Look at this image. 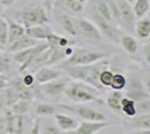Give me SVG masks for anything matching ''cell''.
Returning a JSON list of instances; mask_svg holds the SVG:
<instances>
[{
  "mask_svg": "<svg viewBox=\"0 0 150 134\" xmlns=\"http://www.w3.org/2000/svg\"><path fill=\"white\" fill-rule=\"evenodd\" d=\"M65 95L67 96L69 101H72L75 104L80 103H99L103 104V101L99 98L98 89L90 86L83 82H72L69 84V86L65 89Z\"/></svg>",
  "mask_w": 150,
  "mask_h": 134,
  "instance_id": "1",
  "label": "cell"
},
{
  "mask_svg": "<svg viewBox=\"0 0 150 134\" xmlns=\"http://www.w3.org/2000/svg\"><path fill=\"white\" fill-rule=\"evenodd\" d=\"M15 21L23 25L26 29L35 26L46 25L48 16L45 8L40 6H29L15 13Z\"/></svg>",
  "mask_w": 150,
  "mask_h": 134,
  "instance_id": "2",
  "label": "cell"
},
{
  "mask_svg": "<svg viewBox=\"0 0 150 134\" xmlns=\"http://www.w3.org/2000/svg\"><path fill=\"white\" fill-rule=\"evenodd\" d=\"M106 57H108V55L104 53L91 51L88 49H74V53L72 54V56L65 60V63L62 65V67L66 68V67H72V66L93 65Z\"/></svg>",
  "mask_w": 150,
  "mask_h": 134,
  "instance_id": "3",
  "label": "cell"
},
{
  "mask_svg": "<svg viewBox=\"0 0 150 134\" xmlns=\"http://www.w3.org/2000/svg\"><path fill=\"white\" fill-rule=\"evenodd\" d=\"M59 107L67 109L69 112L76 114L82 120L88 122H108L106 116L98 109L88 107L85 105H66V104H59Z\"/></svg>",
  "mask_w": 150,
  "mask_h": 134,
  "instance_id": "4",
  "label": "cell"
},
{
  "mask_svg": "<svg viewBox=\"0 0 150 134\" xmlns=\"http://www.w3.org/2000/svg\"><path fill=\"white\" fill-rule=\"evenodd\" d=\"M47 48H48L47 44H38L31 48L15 53L13 58H15L16 63L19 65V73H24L25 70L28 69L30 64L33 63V60L36 58V56Z\"/></svg>",
  "mask_w": 150,
  "mask_h": 134,
  "instance_id": "5",
  "label": "cell"
},
{
  "mask_svg": "<svg viewBox=\"0 0 150 134\" xmlns=\"http://www.w3.org/2000/svg\"><path fill=\"white\" fill-rule=\"evenodd\" d=\"M118 6V21L121 22V25L127 30L133 32L134 26H136V16L133 13L132 7L129 2L125 0H115Z\"/></svg>",
  "mask_w": 150,
  "mask_h": 134,
  "instance_id": "6",
  "label": "cell"
},
{
  "mask_svg": "<svg viewBox=\"0 0 150 134\" xmlns=\"http://www.w3.org/2000/svg\"><path fill=\"white\" fill-rule=\"evenodd\" d=\"M75 25H76L77 35H82L86 38L93 39V40L102 39V34L92 21L88 19H75Z\"/></svg>",
  "mask_w": 150,
  "mask_h": 134,
  "instance_id": "7",
  "label": "cell"
},
{
  "mask_svg": "<svg viewBox=\"0 0 150 134\" xmlns=\"http://www.w3.org/2000/svg\"><path fill=\"white\" fill-rule=\"evenodd\" d=\"M69 81L66 78H57V79L52 81L50 83L43 84L42 91L50 98L58 100L65 93V89L69 86Z\"/></svg>",
  "mask_w": 150,
  "mask_h": 134,
  "instance_id": "8",
  "label": "cell"
},
{
  "mask_svg": "<svg viewBox=\"0 0 150 134\" xmlns=\"http://www.w3.org/2000/svg\"><path fill=\"white\" fill-rule=\"evenodd\" d=\"M113 123L110 122H88L83 121L79 123L77 128L72 131L64 132V134H96L102 131L103 128L112 125Z\"/></svg>",
  "mask_w": 150,
  "mask_h": 134,
  "instance_id": "9",
  "label": "cell"
},
{
  "mask_svg": "<svg viewBox=\"0 0 150 134\" xmlns=\"http://www.w3.org/2000/svg\"><path fill=\"white\" fill-rule=\"evenodd\" d=\"M54 15H55V19L57 20L58 25L62 27L63 30H65L67 34L72 35V36H76L77 35L74 17L69 16V13H66L62 9H56Z\"/></svg>",
  "mask_w": 150,
  "mask_h": 134,
  "instance_id": "10",
  "label": "cell"
},
{
  "mask_svg": "<svg viewBox=\"0 0 150 134\" xmlns=\"http://www.w3.org/2000/svg\"><path fill=\"white\" fill-rule=\"evenodd\" d=\"M94 22H95V26L98 27V29L100 30L102 35L106 36L109 39H111L113 43H119L120 38L119 36H118V32L113 28L111 22H109L105 19H103L96 13L94 15Z\"/></svg>",
  "mask_w": 150,
  "mask_h": 134,
  "instance_id": "11",
  "label": "cell"
},
{
  "mask_svg": "<svg viewBox=\"0 0 150 134\" xmlns=\"http://www.w3.org/2000/svg\"><path fill=\"white\" fill-rule=\"evenodd\" d=\"M108 64H109L108 60H104V62H102V63H95V64L91 65L90 73H88V79H86L85 84H88L90 86L96 88L98 91L104 88L103 86H101L99 77H100L101 72L103 69H105V68H108Z\"/></svg>",
  "mask_w": 150,
  "mask_h": 134,
  "instance_id": "12",
  "label": "cell"
},
{
  "mask_svg": "<svg viewBox=\"0 0 150 134\" xmlns=\"http://www.w3.org/2000/svg\"><path fill=\"white\" fill-rule=\"evenodd\" d=\"M34 76H35L36 83L43 85V84L50 83L52 81H55L57 78H59L61 73L54 68H50L48 66H44V67H40Z\"/></svg>",
  "mask_w": 150,
  "mask_h": 134,
  "instance_id": "13",
  "label": "cell"
},
{
  "mask_svg": "<svg viewBox=\"0 0 150 134\" xmlns=\"http://www.w3.org/2000/svg\"><path fill=\"white\" fill-rule=\"evenodd\" d=\"M38 45V41L35 40V39L30 38L29 36L27 35H24L21 36L19 39H17L16 41H13V44L8 45V51L10 53H18V51H25V49H28V48H31L34 46Z\"/></svg>",
  "mask_w": 150,
  "mask_h": 134,
  "instance_id": "14",
  "label": "cell"
},
{
  "mask_svg": "<svg viewBox=\"0 0 150 134\" xmlns=\"http://www.w3.org/2000/svg\"><path fill=\"white\" fill-rule=\"evenodd\" d=\"M8 22V41L7 45L13 44V41H16L21 36H24L26 34V28L23 25H20L19 22L11 19H7Z\"/></svg>",
  "mask_w": 150,
  "mask_h": 134,
  "instance_id": "15",
  "label": "cell"
},
{
  "mask_svg": "<svg viewBox=\"0 0 150 134\" xmlns=\"http://www.w3.org/2000/svg\"><path fill=\"white\" fill-rule=\"evenodd\" d=\"M52 32V28L46 25H40V26H35V27H30L26 29V35L29 36L30 38L35 39V40H46L48 38Z\"/></svg>",
  "mask_w": 150,
  "mask_h": 134,
  "instance_id": "16",
  "label": "cell"
},
{
  "mask_svg": "<svg viewBox=\"0 0 150 134\" xmlns=\"http://www.w3.org/2000/svg\"><path fill=\"white\" fill-rule=\"evenodd\" d=\"M55 120H56L57 126L59 128L61 131H64V132L75 130L79 125V122L76 119L69 116V115L63 114V113H56Z\"/></svg>",
  "mask_w": 150,
  "mask_h": 134,
  "instance_id": "17",
  "label": "cell"
},
{
  "mask_svg": "<svg viewBox=\"0 0 150 134\" xmlns=\"http://www.w3.org/2000/svg\"><path fill=\"white\" fill-rule=\"evenodd\" d=\"M91 65L88 66H72V67H66L65 70L67 72L69 76L74 78L76 82H83L85 83L88 79V73H90Z\"/></svg>",
  "mask_w": 150,
  "mask_h": 134,
  "instance_id": "18",
  "label": "cell"
},
{
  "mask_svg": "<svg viewBox=\"0 0 150 134\" xmlns=\"http://www.w3.org/2000/svg\"><path fill=\"white\" fill-rule=\"evenodd\" d=\"M120 111H121V115H125L129 119H133L138 114L136 102L125 95L120 101Z\"/></svg>",
  "mask_w": 150,
  "mask_h": 134,
  "instance_id": "19",
  "label": "cell"
},
{
  "mask_svg": "<svg viewBox=\"0 0 150 134\" xmlns=\"http://www.w3.org/2000/svg\"><path fill=\"white\" fill-rule=\"evenodd\" d=\"M134 32L139 39L150 38V18L144 17L139 19L134 26Z\"/></svg>",
  "mask_w": 150,
  "mask_h": 134,
  "instance_id": "20",
  "label": "cell"
},
{
  "mask_svg": "<svg viewBox=\"0 0 150 134\" xmlns=\"http://www.w3.org/2000/svg\"><path fill=\"white\" fill-rule=\"evenodd\" d=\"M125 96V93H122V91H113L112 93H110V95L106 98V105L110 109H112L113 113L117 115H121L120 111V101L121 98Z\"/></svg>",
  "mask_w": 150,
  "mask_h": 134,
  "instance_id": "21",
  "label": "cell"
},
{
  "mask_svg": "<svg viewBox=\"0 0 150 134\" xmlns=\"http://www.w3.org/2000/svg\"><path fill=\"white\" fill-rule=\"evenodd\" d=\"M119 43L121 44L125 53L129 54V55H134L138 51V41L132 36H129V35L122 36L120 38Z\"/></svg>",
  "mask_w": 150,
  "mask_h": 134,
  "instance_id": "22",
  "label": "cell"
},
{
  "mask_svg": "<svg viewBox=\"0 0 150 134\" xmlns=\"http://www.w3.org/2000/svg\"><path fill=\"white\" fill-rule=\"evenodd\" d=\"M130 126L136 130H150V113L134 116L130 121Z\"/></svg>",
  "mask_w": 150,
  "mask_h": 134,
  "instance_id": "23",
  "label": "cell"
},
{
  "mask_svg": "<svg viewBox=\"0 0 150 134\" xmlns=\"http://www.w3.org/2000/svg\"><path fill=\"white\" fill-rule=\"evenodd\" d=\"M95 13L109 22H111V20L113 19L106 0H95Z\"/></svg>",
  "mask_w": 150,
  "mask_h": 134,
  "instance_id": "24",
  "label": "cell"
},
{
  "mask_svg": "<svg viewBox=\"0 0 150 134\" xmlns=\"http://www.w3.org/2000/svg\"><path fill=\"white\" fill-rule=\"evenodd\" d=\"M47 45L50 48H66L69 46V40L65 37H62L59 35H56L55 32H52L48 38L46 39Z\"/></svg>",
  "mask_w": 150,
  "mask_h": 134,
  "instance_id": "25",
  "label": "cell"
},
{
  "mask_svg": "<svg viewBox=\"0 0 150 134\" xmlns=\"http://www.w3.org/2000/svg\"><path fill=\"white\" fill-rule=\"evenodd\" d=\"M132 10H133L136 18L138 19L144 18V15L150 10V1L149 0H136L132 6Z\"/></svg>",
  "mask_w": 150,
  "mask_h": 134,
  "instance_id": "26",
  "label": "cell"
},
{
  "mask_svg": "<svg viewBox=\"0 0 150 134\" xmlns=\"http://www.w3.org/2000/svg\"><path fill=\"white\" fill-rule=\"evenodd\" d=\"M127 78L123 74L121 73H114L112 78V83H111V88L113 91H122L127 86Z\"/></svg>",
  "mask_w": 150,
  "mask_h": 134,
  "instance_id": "27",
  "label": "cell"
},
{
  "mask_svg": "<svg viewBox=\"0 0 150 134\" xmlns=\"http://www.w3.org/2000/svg\"><path fill=\"white\" fill-rule=\"evenodd\" d=\"M30 107V102L19 100L11 105V113L15 115H24Z\"/></svg>",
  "mask_w": 150,
  "mask_h": 134,
  "instance_id": "28",
  "label": "cell"
},
{
  "mask_svg": "<svg viewBox=\"0 0 150 134\" xmlns=\"http://www.w3.org/2000/svg\"><path fill=\"white\" fill-rule=\"evenodd\" d=\"M36 114L39 116H50L56 114V107L48 103H39L36 107Z\"/></svg>",
  "mask_w": 150,
  "mask_h": 134,
  "instance_id": "29",
  "label": "cell"
},
{
  "mask_svg": "<svg viewBox=\"0 0 150 134\" xmlns=\"http://www.w3.org/2000/svg\"><path fill=\"white\" fill-rule=\"evenodd\" d=\"M8 41V22L7 19L0 16V46H6Z\"/></svg>",
  "mask_w": 150,
  "mask_h": 134,
  "instance_id": "30",
  "label": "cell"
},
{
  "mask_svg": "<svg viewBox=\"0 0 150 134\" xmlns=\"http://www.w3.org/2000/svg\"><path fill=\"white\" fill-rule=\"evenodd\" d=\"M113 72L105 68L101 72L100 77H99V81H100L101 86H103L104 88L105 87H111V83H112V78H113Z\"/></svg>",
  "mask_w": 150,
  "mask_h": 134,
  "instance_id": "31",
  "label": "cell"
},
{
  "mask_svg": "<svg viewBox=\"0 0 150 134\" xmlns=\"http://www.w3.org/2000/svg\"><path fill=\"white\" fill-rule=\"evenodd\" d=\"M10 69V59L0 55V75H5Z\"/></svg>",
  "mask_w": 150,
  "mask_h": 134,
  "instance_id": "32",
  "label": "cell"
},
{
  "mask_svg": "<svg viewBox=\"0 0 150 134\" xmlns=\"http://www.w3.org/2000/svg\"><path fill=\"white\" fill-rule=\"evenodd\" d=\"M20 82H21V84H23L25 87H34V85L36 84L35 76L29 74V73H28V74L26 73L25 75L20 78Z\"/></svg>",
  "mask_w": 150,
  "mask_h": 134,
  "instance_id": "33",
  "label": "cell"
},
{
  "mask_svg": "<svg viewBox=\"0 0 150 134\" xmlns=\"http://www.w3.org/2000/svg\"><path fill=\"white\" fill-rule=\"evenodd\" d=\"M44 134H63V133L58 126L53 125V124H50V125H46V126H45Z\"/></svg>",
  "mask_w": 150,
  "mask_h": 134,
  "instance_id": "34",
  "label": "cell"
},
{
  "mask_svg": "<svg viewBox=\"0 0 150 134\" xmlns=\"http://www.w3.org/2000/svg\"><path fill=\"white\" fill-rule=\"evenodd\" d=\"M28 134H40V120H36Z\"/></svg>",
  "mask_w": 150,
  "mask_h": 134,
  "instance_id": "35",
  "label": "cell"
},
{
  "mask_svg": "<svg viewBox=\"0 0 150 134\" xmlns=\"http://www.w3.org/2000/svg\"><path fill=\"white\" fill-rule=\"evenodd\" d=\"M9 85V82L7 81V78L5 75H0V91L5 89Z\"/></svg>",
  "mask_w": 150,
  "mask_h": 134,
  "instance_id": "36",
  "label": "cell"
},
{
  "mask_svg": "<svg viewBox=\"0 0 150 134\" xmlns=\"http://www.w3.org/2000/svg\"><path fill=\"white\" fill-rule=\"evenodd\" d=\"M144 57L147 63L150 65V40L148 41V44L144 46Z\"/></svg>",
  "mask_w": 150,
  "mask_h": 134,
  "instance_id": "37",
  "label": "cell"
},
{
  "mask_svg": "<svg viewBox=\"0 0 150 134\" xmlns=\"http://www.w3.org/2000/svg\"><path fill=\"white\" fill-rule=\"evenodd\" d=\"M16 0H0V7H8L13 5Z\"/></svg>",
  "mask_w": 150,
  "mask_h": 134,
  "instance_id": "38",
  "label": "cell"
},
{
  "mask_svg": "<svg viewBox=\"0 0 150 134\" xmlns=\"http://www.w3.org/2000/svg\"><path fill=\"white\" fill-rule=\"evenodd\" d=\"M128 134H150V130H134Z\"/></svg>",
  "mask_w": 150,
  "mask_h": 134,
  "instance_id": "39",
  "label": "cell"
},
{
  "mask_svg": "<svg viewBox=\"0 0 150 134\" xmlns=\"http://www.w3.org/2000/svg\"><path fill=\"white\" fill-rule=\"evenodd\" d=\"M146 88H147V92H148V94L150 95V76H149V78L147 79V83H146Z\"/></svg>",
  "mask_w": 150,
  "mask_h": 134,
  "instance_id": "40",
  "label": "cell"
},
{
  "mask_svg": "<svg viewBox=\"0 0 150 134\" xmlns=\"http://www.w3.org/2000/svg\"><path fill=\"white\" fill-rule=\"evenodd\" d=\"M125 1H127V2H129V4H131V2H134L136 0H125Z\"/></svg>",
  "mask_w": 150,
  "mask_h": 134,
  "instance_id": "41",
  "label": "cell"
},
{
  "mask_svg": "<svg viewBox=\"0 0 150 134\" xmlns=\"http://www.w3.org/2000/svg\"><path fill=\"white\" fill-rule=\"evenodd\" d=\"M82 1H83V2H85V1H86V0H82Z\"/></svg>",
  "mask_w": 150,
  "mask_h": 134,
  "instance_id": "42",
  "label": "cell"
},
{
  "mask_svg": "<svg viewBox=\"0 0 150 134\" xmlns=\"http://www.w3.org/2000/svg\"><path fill=\"white\" fill-rule=\"evenodd\" d=\"M1 48H2V46H0V49H1Z\"/></svg>",
  "mask_w": 150,
  "mask_h": 134,
  "instance_id": "43",
  "label": "cell"
},
{
  "mask_svg": "<svg viewBox=\"0 0 150 134\" xmlns=\"http://www.w3.org/2000/svg\"><path fill=\"white\" fill-rule=\"evenodd\" d=\"M7 134H13V133H7Z\"/></svg>",
  "mask_w": 150,
  "mask_h": 134,
  "instance_id": "44",
  "label": "cell"
},
{
  "mask_svg": "<svg viewBox=\"0 0 150 134\" xmlns=\"http://www.w3.org/2000/svg\"><path fill=\"white\" fill-rule=\"evenodd\" d=\"M149 15H150V10H149ZM149 18H150V17H149Z\"/></svg>",
  "mask_w": 150,
  "mask_h": 134,
  "instance_id": "45",
  "label": "cell"
},
{
  "mask_svg": "<svg viewBox=\"0 0 150 134\" xmlns=\"http://www.w3.org/2000/svg\"><path fill=\"white\" fill-rule=\"evenodd\" d=\"M0 10H1V7H0Z\"/></svg>",
  "mask_w": 150,
  "mask_h": 134,
  "instance_id": "46",
  "label": "cell"
},
{
  "mask_svg": "<svg viewBox=\"0 0 150 134\" xmlns=\"http://www.w3.org/2000/svg\"><path fill=\"white\" fill-rule=\"evenodd\" d=\"M0 120H1V117H0Z\"/></svg>",
  "mask_w": 150,
  "mask_h": 134,
  "instance_id": "47",
  "label": "cell"
}]
</instances>
